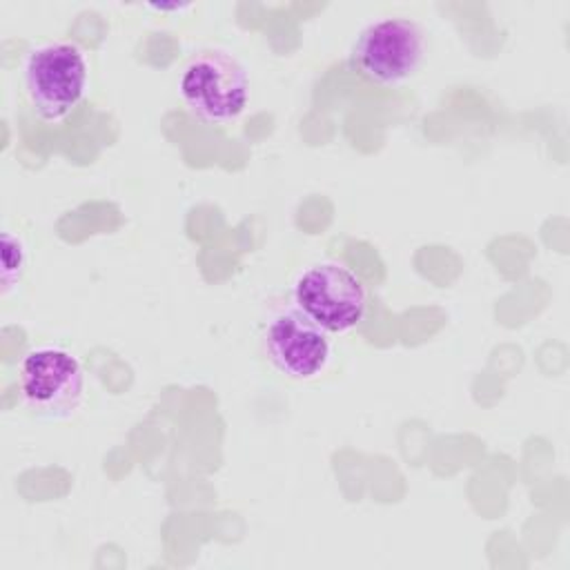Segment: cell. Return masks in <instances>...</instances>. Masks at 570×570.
I'll return each instance as SVG.
<instances>
[{
    "label": "cell",
    "mask_w": 570,
    "mask_h": 570,
    "mask_svg": "<svg viewBox=\"0 0 570 570\" xmlns=\"http://www.w3.org/2000/svg\"><path fill=\"white\" fill-rule=\"evenodd\" d=\"M178 94L198 120L225 125L245 111L249 102V76L243 62L229 51L203 49L183 67Z\"/></svg>",
    "instance_id": "cell-1"
},
{
    "label": "cell",
    "mask_w": 570,
    "mask_h": 570,
    "mask_svg": "<svg viewBox=\"0 0 570 570\" xmlns=\"http://www.w3.org/2000/svg\"><path fill=\"white\" fill-rule=\"evenodd\" d=\"M89 65L73 42H45L33 47L22 65L24 94L47 122H58L85 98Z\"/></svg>",
    "instance_id": "cell-2"
},
{
    "label": "cell",
    "mask_w": 570,
    "mask_h": 570,
    "mask_svg": "<svg viewBox=\"0 0 570 570\" xmlns=\"http://www.w3.org/2000/svg\"><path fill=\"white\" fill-rule=\"evenodd\" d=\"M425 51L428 38L423 27L412 18L392 16L361 29L352 45L350 62L367 80L394 87L421 69Z\"/></svg>",
    "instance_id": "cell-3"
},
{
    "label": "cell",
    "mask_w": 570,
    "mask_h": 570,
    "mask_svg": "<svg viewBox=\"0 0 570 570\" xmlns=\"http://www.w3.org/2000/svg\"><path fill=\"white\" fill-rule=\"evenodd\" d=\"M294 305L327 334L354 330L367 312L363 281L338 261L314 263L294 283Z\"/></svg>",
    "instance_id": "cell-4"
},
{
    "label": "cell",
    "mask_w": 570,
    "mask_h": 570,
    "mask_svg": "<svg viewBox=\"0 0 570 570\" xmlns=\"http://www.w3.org/2000/svg\"><path fill=\"white\" fill-rule=\"evenodd\" d=\"M18 383L24 405L40 419H71L85 401V372L78 358L53 345L27 352L20 361Z\"/></svg>",
    "instance_id": "cell-5"
},
{
    "label": "cell",
    "mask_w": 570,
    "mask_h": 570,
    "mask_svg": "<svg viewBox=\"0 0 570 570\" xmlns=\"http://www.w3.org/2000/svg\"><path fill=\"white\" fill-rule=\"evenodd\" d=\"M267 361L287 379L307 381L318 376L332 356L327 332L296 305L278 309L263 334Z\"/></svg>",
    "instance_id": "cell-6"
},
{
    "label": "cell",
    "mask_w": 570,
    "mask_h": 570,
    "mask_svg": "<svg viewBox=\"0 0 570 570\" xmlns=\"http://www.w3.org/2000/svg\"><path fill=\"white\" fill-rule=\"evenodd\" d=\"M24 245L20 236L11 234L9 229L2 232V296L7 298L16 287L24 269Z\"/></svg>",
    "instance_id": "cell-7"
}]
</instances>
